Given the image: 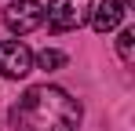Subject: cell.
<instances>
[{
	"instance_id": "obj_1",
	"label": "cell",
	"mask_w": 135,
	"mask_h": 131,
	"mask_svg": "<svg viewBox=\"0 0 135 131\" xmlns=\"http://www.w3.org/2000/svg\"><path fill=\"white\" fill-rule=\"evenodd\" d=\"M11 120L26 124L29 131H77L80 124V102L69 98L62 87L37 84L22 95V102L11 109Z\"/></svg>"
},
{
	"instance_id": "obj_2",
	"label": "cell",
	"mask_w": 135,
	"mask_h": 131,
	"mask_svg": "<svg viewBox=\"0 0 135 131\" xmlns=\"http://www.w3.org/2000/svg\"><path fill=\"white\" fill-rule=\"evenodd\" d=\"M88 18H91V0H51V7H47V26H51V33L80 29Z\"/></svg>"
},
{
	"instance_id": "obj_3",
	"label": "cell",
	"mask_w": 135,
	"mask_h": 131,
	"mask_svg": "<svg viewBox=\"0 0 135 131\" xmlns=\"http://www.w3.org/2000/svg\"><path fill=\"white\" fill-rule=\"evenodd\" d=\"M40 22H44V7L37 4V0H18V4H11V7H4V26L11 29V33H33V29H40Z\"/></svg>"
},
{
	"instance_id": "obj_4",
	"label": "cell",
	"mask_w": 135,
	"mask_h": 131,
	"mask_svg": "<svg viewBox=\"0 0 135 131\" xmlns=\"http://www.w3.org/2000/svg\"><path fill=\"white\" fill-rule=\"evenodd\" d=\"M29 69H33V51L22 40H4L0 44V77L22 80Z\"/></svg>"
},
{
	"instance_id": "obj_5",
	"label": "cell",
	"mask_w": 135,
	"mask_h": 131,
	"mask_svg": "<svg viewBox=\"0 0 135 131\" xmlns=\"http://www.w3.org/2000/svg\"><path fill=\"white\" fill-rule=\"evenodd\" d=\"M120 18H124V0H102L99 11L91 15V26H95V33H110L120 26Z\"/></svg>"
},
{
	"instance_id": "obj_6",
	"label": "cell",
	"mask_w": 135,
	"mask_h": 131,
	"mask_svg": "<svg viewBox=\"0 0 135 131\" xmlns=\"http://www.w3.org/2000/svg\"><path fill=\"white\" fill-rule=\"evenodd\" d=\"M117 51H120V62H135V33L132 29H120V37H117Z\"/></svg>"
},
{
	"instance_id": "obj_7",
	"label": "cell",
	"mask_w": 135,
	"mask_h": 131,
	"mask_svg": "<svg viewBox=\"0 0 135 131\" xmlns=\"http://www.w3.org/2000/svg\"><path fill=\"white\" fill-rule=\"evenodd\" d=\"M37 66H40V69H59V66H66V55H62V51L44 47V51L37 55Z\"/></svg>"
}]
</instances>
